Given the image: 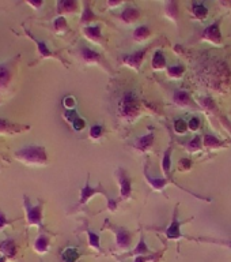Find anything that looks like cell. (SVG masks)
Returning <instances> with one entry per match:
<instances>
[{
    "label": "cell",
    "mask_w": 231,
    "mask_h": 262,
    "mask_svg": "<svg viewBox=\"0 0 231 262\" xmlns=\"http://www.w3.org/2000/svg\"><path fill=\"white\" fill-rule=\"evenodd\" d=\"M14 159L29 167H44L48 164V153L42 145H26L14 151Z\"/></svg>",
    "instance_id": "cell-1"
},
{
    "label": "cell",
    "mask_w": 231,
    "mask_h": 262,
    "mask_svg": "<svg viewBox=\"0 0 231 262\" xmlns=\"http://www.w3.org/2000/svg\"><path fill=\"white\" fill-rule=\"evenodd\" d=\"M203 67H201V79L204 81L206 85L212 86L214 89H219L222 85V79H227L228 78V70L224 63L216 59H208L203 61Z\"/></svg>",
    "instance_id": "cell-2"
},
{
    "label": "cell",
    "mask_w": 231,
    "mask_h": 262,
    "mask_svg": "<svg viewBox=\"0 0 231 262\" xmlns=\"http://www.w3.org/2000/svg\"><path fill=\"white\" fill-rule=\"evenodd\" d=\"M20 59V55L10 57L8 60L0 63V105L3 104L6 97L12 89V81H14V73L16 66Z\"/></svg>",
    "instance_id": "cell-3"
},
{
    "label": "cell",
    "mask_w": 231,
    "mask_h": 262,
    "mask_svg": "<svg viewBox=\"0 0 231 262\" xmlns=\"http://www.w3.org/2000/svg\"><path fill=\"white\" fill-rule=\"evenodd\" d=\"M95 194H102V195L105 196L106 202H108V209H109V210L114 212V210L117 209V204L120 200H114V198H112V196L109 195V192L106 191L101 183H98L95 187H93V186L90 184L89 176H87V179H86L85 186L81 188V195H79V202L76 204V208H82L83 205L87 204Z\"/></svg>",
    "instance_id": "cell-4"
},
{
    "label": "cell",
    "mask_w": 231,
    "mask_h": 262,
    "mask_svg": "<svg viewBox=\"0 0 231 262\" xmlns=\"http://www.w3.org/2000/svg\"><path fill=\"white\" fill-rule=\"evenodd\" d=\"M143 102L136 97L134 92H125L118 102V115L126 122H132L142 112Z\"/></svg>",
    "instance_id": "cell-5"
},
{
    "label": "cell",
    "mask_w": 231,
    "mask_h": 262,
    "mask_svg": "<svg viewBox=\"0 0 231 262\" xmlns=\"http://www.w3.org/2000/svg\"><path fill=\"white\" fill-rule=\"evenodd\" d=\"M22 29H23V36H26L28 38H30V40L36 44L37 47V53H38V57H37V60L34 61V63H32L33 64H36V63H38V61L44 60V59H57V60H60L63 64L68 66V61L65 60L64 57L61 56L60 52H55V51H52V49L49 48L48 44L45 42L44 40H40V38H37L34 34H33L30 30H29L24 25H22Z\"/></svg>",
    "instance_id": "cell-6"
},
{
    "label": "cell",
    "mask_w": 231,
    "mask_h": 262,
    "mask_svg": "<svg viewBox=\"0 0 231 262\" xmlns=\"http://www.w3.org/2000/svg\"><path fill=\"white\" fill-rule=\"evenodd\" d=\"M23 209L26 214V225L28 227H37L40 231H44L42 223V210H44V201L38 200V204L32 205L28 195H23Z\"/></svg>",
    "instance_id": "cell-7"
},
{
    "label": "cell",
    "mask_w": 231,
    "mask_h": 262,
    "mask_svg": "<svg viewBox=\"0 0 231 262\" xmlns=\"http://www.w3.org/2000/svg\"><path fill=\"white\" fill-rule=\"evenodd\" d=\"M76 55L81 57V60L85 63V64H99L102 66L106 71L112 73V69L108 64V61L105 60V57L102 56L101 53L94 51V49L89 48L87 45L81 44L76 48Z\"/></svg>",
    "instance_id": "cell-8"
},
{
    "label": "cell",
    "mask_w": 231,
    "mask_h": 262,
    "mask_svg": "<svg viewBox=\"0 0 231 262\" xmlns=\"http://www.w3.org/2000/svg\"><path fill=\"white\" fill-rule=\"evenodd\" d=\"M143 173H144V178H146L147 183L150 184L152 190H157V191H162L163 188L166 187L167 184L171 183V184H175L177 187H179L181 190H184V191H187L188 194H191V195L195 196V198H199V200H203V201H207V202H211V200H210V198H204V196H201V195H197V194H195V192L189 191V190H187V188H184V187H181V186H178V184L175 183L174 179H167V178H155V176L150 175V173H148V164H146V165H144V171H143Z\"/></svg>",
    "instance_id": "cell-9"
},
{
    "label": "cell",
    "mask_w": 231,
    "mask_h": 262,
    "mask_svg": "<svg viewBox=\"0 0 231 262\" xmlns=\"http://www.w3.org/2000/svg\"><path fill=\"white\" fill-rule=\"evenodd\" d=\"M106 227L110 231H113L114 235H116V247L118 250L125 251V250L130 249L131 242H132V232L131 231H128L124 227H117V225L112 224V223H109L108 219H106L105 224H104V228H106Z\"/></svg>",
    "instance_id": "cell-10"
},
{
    "label": "cell",
    "mask_w": 231,
    "mask_h": 262,
    "mask_svg": "<svg viewBox=\"0 0 231 262\" xmlns=\"http://www.w3.org/2000/svg\"><path fill=\"white\" fill-rule=\"evenodd\" d=\"M114 175H116V179H117L118 186H120V201L130 200L131 195H132V179L126 173L125 169L121 167L116 169Z\"/></svg>",
    "instance_id": "cell-11"
},
{
    "label": "cell",
    "mask_w": 231,
    "mask_h": 262,
    "mask_svg": "<svg viewBox=\"0 0 231 262\" xmlns=\"http://www.w3.org/2000/svg\"><path fill=\"white\" fill-rule=\"evenodd\" d=\"M189 220H178V209L175 208L174 212H173V217H171L170 225L165 229V236L169 241H178L181 237H187V235H183L181 233V225L187 224Z\"/></svg>",
    "instance_id": "cell-12"
},
{
    "label": "cell",
    "mask_w": 231,
    "mask_h": 262,
    "mask_svg": "<svg viewBox=\"0 0 231 262\" xmlns=\"http://www.w3.org/2000/svg\"><path fill=\"white\" fill-rule=\"evenodd\" d=\"M201 40L208 41L215 45L222 44V34H220V19L215 20L214 24L207 26L201 33Z\"/></svg>",
    "instance_id": "cell-13"
},
{
    "label": "cell",
    "mask_w": 231,
    "mask_h": 262,
    "mask_svg": "<svg viewBox=\"0 0 231 262\" xmlns=\"http://www.w3.org/2000/svg\"><path fill=\"white\" fill-rule=\"evenodd\" d=\"M28 130H30V126L28 124L14 123L10 122L8 119L0 118V135H15Z\"/></svg>",
    "instance_id": "cell-14"
},
{
    "label": "cell",
    "mask_w": 231,
    "mask_h": 262,
    "mask_svg": "<svg viewBox=\"0 0 231 262\" xmlns=\"http://www.w3.org/2000/svg\"><path fill=\"white\" fill-rule=\"evenodd\" d=\"M150 51V47H146V48L140 49V51H136L134 53H128L125 56L122 57L121 61L124 64L130 66L134 70L139 71L140 69V64H142V61L144 60V57H146V53Z\"/></svg>",
    "instance_id": "cell-15"
},
{
    "label": "cell",
    "mask_w": 231,
    "mask_h": 262,
    "mask_svg": "<svg viewBox=\"0 0 231 262\" xmlns=\"http://www.w3.org/2000/svg\"><path fill=\"white\" fill-rule=\"evenodd\" d=\"M173 101H174L178 106H181V108H188V110L192 111L199 110V105L193 102L191 94L183 89L175 90L174 94H173Z\"/></svg>",
    "instance_id": "cell-16"
},
{
    "label": "cell",
    "mask_w": 231,
    "mask_h": 262,
    "mask_svg": "<svg viewBox=\"0 0 231 262\" xmlns=\"http://www.w3.org/2000/svg\"><path fill=\"white\" fill-rule=\"evenodd\" d=\"M155 142V133L154 131H150L148 134L143 135V137H139L136 141L134 142L132 147L136 149V150L142 151V153H146L151 149V147L154 146Z\"/></svg>",
    "instance_id": "cell-17"
},
{
    "label": "cell",
    "mask_w": 231,
    "mask_h": 262,
    "mask_svg": "<svg viewBox=\"0 0 231 262\" xmlns=\"http://www.w3.org/2000/svg\"><path fill=\"white\" fill-rule=\"evenodd\" d=\"M151 250L148 249V246H147L146 243V239H144V235H140V239H139V243L138 246L135 247L132 251H130V253H125L122 254V255H116V258L117 259H124V258L126 257H140V255H150Z\"/></svg>",
    "instance_id": "cell-18"
},
{
    "label": "cell",
    "mask_w": 231,
    "mask_h": 262,
    "mask_svg": "<svg viewBox=\"0 0 231 262\" xmlns=\"http://www.w3.org/2000/svg\"><path fill=\"white\" fill-rule=\"evenodd\" d=\"M49 247H50V237L46 233L41 232L38 233V236L36 237V241L33 243V249L37 254H46L48 253Z\"/></svg>",
    "instance_id": "cell-19"
},
{
    "label": "cell",
    "mask_w": 231,
    "mask_h": 262,
    "mask_svg": "<svg viewBox=\"0 0 231 262\" xmlns=\"http://www.w3.org/2000/svg\"><path fill=\"white\" fill-rule=\"evenodd\" d=\"M16 251H18V246H16V242L11 237L0 242V253L3 257L14 258L16 255Z\"/></svg>",
    "instance_id": "cell-20"
},
{
    "label": "cell",
    "mask_w": 231,
    "mask_h": 262,
    "mask_svg": "<svg viewBox=\"0 0 231 262\" xmlns=\"http://www.w3.org/2000/svg\"><path fill=\"white\" fill-rule=\"evenodd\" d=\"M78 2L75 0H59L56 3V12L59 16H63V14H73L78 11Z\"/></svg>",
    "instance_id": "cell-21"
},
{
    "label": "cell",
    "mask_w": 231,
    "mask_h": 262,
    "mask_svg": "<svg viewBox=\"0 0 231 262\" xmlns=\"http://www.w3.org/2000/svg\"><path fill=\"white\" fill-rule=\"evenodd\" d=\"M171 153H173V135L170 138V145L167 146V149L163 151V157H162V171L165 173V178L167 179H173L170 175V168H171Z\"/></svg>",
    "instance_id": "cell-22"
},
{
    "label": "cell",
    "mask_w": 231,
    "mask_h": 262,
    "mask_svg": "<svg viewBox=\"0 0 231 262\" xmlns=\"http://www.w3.org/2000/svg\"><path fill=\"white\" fill-rule=\"evenodd\" d=\"M83 34L86 36V38H89V40L93 41V42H102V41H104L101 33V26H99V25L86 26V28H83Z\"/></svg>",
    "instance_id": "cell-23"
},
{
    "label": "cell",
    "mask_w": 231,
    "mask_h": 262,
    "mask_svg": "<svg viewBox=\"0 0 231 262\" xmlns=\"http://www.w3.org/2000/svg\"><path fill=\"white\" fill-rule=\"evenodd\" d=\"M118 18L124 20L125 24H134V22H136L140 18V11H139L138 8L128 7L118 15Z\"/></svg>",
    "instance_id": "cell-24"
},
{
    "label": "cell",
    "mask_w": 231,
    "mask_h": 262,
    "mask_svg": "<svg viewBox=\"0 0 231 262\" xmlns=\"http://www.w3.org/2000/svg\"><path fill=\"white\" fill-rule=\"evenodd\" d=\"M203 145L207 149H218V147L224 146L223 141H220L218 137H215L211 133H207V134H204V139H203Z\"/></svg>",
    "instance_id": "cell-25"
},
{
    "label": "cell",
    "mask_w": 231,
    "mask_h": 262,
    "mask_svg": "<svg viewBox=\"0 0 231 262\" xmlns=\"http://www.w3.org/2000/svg\"><path fill=\"white\" fill-rule=\"evenodd\" d=\"M192 14L195 18L200 20H204L208 15V8L206 7L204 3H197V2H193L192 3Z\"/></svg>",
    "instance_id": "cell-26"
},
{
    "label": "cell",
    "mask_w": 231,
    "mask_h": 262,
    "mask_svg": "<svg viewBox=\"0 0 231 262\" xmlns=\"http://www.w3.org/2000/svg\"><path fill=\"white\" fill-rule=\"evenodd\" d=\"M81 257V253L78 251L76 247H67L61 251V259L64 262H78Z\"/></svg>",
    "instance_id": "cell-27"
},
{
    "label": "cell",
    "mask_w": 231,
    "mask_h": 262,
    "mask_svg": "<svg viewBox=\"0 0 231 262\" xmlns=\"http://www.w3.org/2000/svg\"><path fill=\"white\" fill-rule=\"evenodd\" d=\"M85 232L87 233V237H89V246L91 249L97 250V251H101L104 253V250L101 247V241H99V235L95 232H93L90 228H85Z\"/></svg>",
    "instance_id": "cell-28"
},
{
    "label": "cell",
    "mask_w": 231,
    "mask_h": 262,
    "mask_svg": "<svg viewBox=\"0 0 231 262\" xmlns=\"http://www.w3.org/2000/svg\"><path fill=\"white\" fill-rule=\"evenodd\" d=\"M52 29L57 34H64V33L69 30L68 24H67V19H65L64 16H57L56 19H53Z\"/></svg>",
    "instance_id": "cell-29"
},
{
    "label": "cell",
    "mask_w": 231,
    "mask_h": 262,
    "mask_svg": "<svg viewBox=\"0 0 231 262\" xmlns=\"http://www.w3.org/2000/svg\"><path fill=\"white\" fill-rule=\"evenodd\" d=\"M94 19H97V16L94 15V12L91 11V7H90V4L87 2L83 3V11H82V16H81V25H83L86 28V25L90 24V22H93Z\"/></svg>",
    "instance_id": "cell-30"
},
{
    "label": "cell",
    "mask_w": 231,
    "mask_h": 262,
    "mask_svg": "<svg viewBox=\"0 0 231 262\" xmlns=\"http://www.w3.org/2000/svg\"><path fill=\"white\" fill-rule=\"evenodd\" d=\"M151 34V30L150 28L147 26V25H142V26H139V28L135 29L134 34H132V37H134L135 41H138V42H140V41H144L146 38H148Z\"/></svg>",
    "instance_id": "cell-31"
},
{
    "label": "cell",
    "mask_w": 231,
    "mask_h": 262,
    "mask_svg": "<svg viewBox=\"0 0 231 262\" xmlns=\"http://www.w3.org/2000/svg\"><path fill=\"white\" fill-rule=\"evenodd\" d=\"M166 67V57L163 55L162 51H155L152 55V69L154 70H161Z\"/></svg>",
    "instance_id": "cell-32"
},
{
    "label": "cell",
    "mask_w": 231,
    "mask_h": 262,
    "mask_svg": "<svg viewBox=\"0 0 231 262\" xmlns=\"http://www.w3.org/2000/svg\"><path fill=\"white\" fill-rule=\"evenodd\" d=\"M163 250H159L157 253L150 254V255H140V257H135V259L132 262H159L161 261V258L163 255Z\"/></svg>",
    "instance_id": "cell-33"
},
{
    "label": "cell",
    "mask_w": 231,
    "mask_h": 262,
    "mask_svg": "<svg viewBox=\"0 0 231 262\" xmlns=\"http://www.w3.org/2000/svg\"><path fill=\"white\" fill-rule=\"evenodd\" d=\"M199 104L204 111H207L210 114H214L216 111V104L211 97H199Z\"/></svg>",
    "instance_id": "cell-34"
},
{
    "label": "cell",
    "mask_w": 231,
    "mask_h": 262,
    "mask_svg": "<svg viewBox=\"0 0 231 262\" xmlns=\"http://www.w3.org/2000/svg\"><path fill=\"white\" fill-rule=\"evenodd\" d=\"M166 71H167V75L170 78H181L185 73V67L181 64H177V66H169L166 67Z\"/></svg>",
    "instance_id": "cell-35"
},
{
    "label": "cell",
    "mask_w": 231,
    "mask_h": 262,
    "mask_svg": "<svg viewBox=\"0 0 231 262\" xmlns=\"http://www.w3.org/2000/svg\"><path fill=\"white\" fill-rule=\"evenodd\" d=\"M201 145H203L201 137H200V135H196V137L192 138L191 142L187 145V150L191 151V153H196V151L201 149Z\"/></svg>",
    "instance_id": "cell-36"
},
{
    "label": "cell",
    "mask_w": 231,
    "mask_h": 262,
    "mask_svg": "<svg viewBox=\"0 0 231 262\" xmlns=\"http://www.w3.org/2000/svg\"><path fill=\"white\" fill-rule=\"evenodd\" d=\"M166 14L167 16H170L171 19H177L178 18V4L175 2L166 3Z\"/></svg>",
    "instance_id": "cell-37"
},
{
    "label": "cell",
    "mask_w": 231,
    "mask_h": 262,
    "mask_svg": "<svg viewBox=\"0 0 231 262\" xmlns=\"http://www.w3.org/2000/svg\"><path fill=\"white\" fill-rule=\"evenodd\" d=\"M19 219H14V220H10L7 219V214L3 212V210H0V232L3 231L4 228H7L8 225H12L15 221H18Z\"/></svg>",
    "instance_id": "cell-38"
},
{
    "label": "cell",
    "mask_w": 231,
    "mask_h": 262,
    "mask_svg": "<svg viewBox=\"0 0 231 262\" xmlns=\"http://www.w3.org/2000/svg\"><path fill=\"white\" fill-rule=\"evenodd\" d=\"M102 134H104V127L101 124H94V126H91V128H90V138L97 141V139L101 138Z\"/></svg>",
    "instance_id": "cell-39"
},
{
    "label": "cell",
    "mask_w": 231,
    "mask_h": 262,
    "mask_svg": "<svg viewBox=\"0 0 231 262\" xmlns=\"http://www.w3.org/2000/svg\"><path fill=\"white\" fill-rule=\"evenodd\" d=\"M63 106H64V111H73L76 108V100L73 96H65L63 98Z\"/></svg>",
    "instance_id": "cell-40"
},
{
    "label": "cell",
    "mask_w": 231,
    "mask_h": 262,
    "mask_svg": "<svg viewBox=\"0 0 231 262\" xmlns=\"http://www.w3.org/2000/svg\"><path fill=\"white\" fill-rule=\"evenodd\" d=\"M174 130L177 134H185L188 130V124L184 119H177L174 120Z\"/></svg>",
    "instance_id": "cell-41"
},
{
    "label": "cell",
    "mask_w": 231,
    "mask_h": 262,
    "mask_svg": "<svg viewBox=\"0 0 231 262\" xmlns=\"http://www.w3.org/2000/svg\"><path fill=\"white\" fill-rule=\"evenodd\" d=\"M196 241L208 242V243H214V245L226 246V247L231 249V242H228V241H219V239H212V237H199V239H196Z\"/></svg>",
    "instance_id": "cell-42"
},
{
    "label": "cell",
    "mask_w": 231,
    "mask_h": 262,
    "mask_svg": "<svg viewBox=\"0 0 231 262\" xmlns=\"http://www.w3.org/2000/svg\"><path fill=\"white\" fill-rule=\"evenodd\" d=\"M177 168H178V171H181V172L189 171V169L192 168V160L181 159L178 161V165H177Z\"/></svg>",
    "instance_id": "cell-43"
},
{
    "label": "cell",
    "mask_w": 231,
    "mask_h": 262,
    "mask_svg": "<svg viewBox=\"0 0 231 262\" xmlns=\"http://www.w3.org/2000/svg\"><path fill=\"white\" fill-rule=\"evenodd\" d=\"M78 116H79V115H78L76 110L64 111V112H63V118H64L65 122H68L69 124H72V123L75 122V119H76Z\"/></svg>",
    "instance_id": "cell-44"
},
{
    "label": "cell",
    "mask_w": 231,
    "mask_h": 262,
    "mask_svg": "<svg viewBox=\"0 0 231 262\" xmlns=\"http://www.w3.org/2000/svg\"><path fill=\"white\" fill-rule=\"evenodd\" d=\"M72 126V128L75 131H82V130H85V127H86V120L83 118H81V116H78L76 119H75V122L71 124Z\"/></svg>",
    "instance_id": "cell-45"
},
{
    "label": "cell",
    "mask_w": 231,
    "mask_h": 262,
    "mask_svg": "<svg viewBox=\"0 0 231 262\" xmlns=\"http://www.w3.org/2000/svg\"><path fill=\"white\" fill-rule=\"evenodd\" d=\"M200 124H201V120H200V118H197V116H193V118H191V120L188 122V128L192 131H196L200 128Z\"/></svg>",
    "instance_id": "cell-46"
},
{
    "label": "cell",
    "mask_w": 231,
    "mask_h": 262,
    "mask_svg": "<svg viewBox=\"0 0 231 262\" xmlns=\"http://www.w3.org/2000/svg\"><path fill=\"white\" fill-rule=\"evenodd\" d=\"M26 4L30 6V7L36 8V10H40V8L44 6V2H26Z\"/></svg>",
    "instance_id": "cell-47"
},
{
    "label": "cell",
    "mask_w": 231,
    "mask_h": 262,
    "mask_svg": "<svg viewBox=\"0 0 231 262\" xmlns=\"http://www.w3.org/2000/svg\"><path fill=\"white\" fill-rule=\"evenodd\" d=\"M108 6H109V7H117V6H121V3H120V2H117V3H113V2H108Z\"/></svg>",
    "instance_id": "cell-48"
},
{
    "label": "cell",
    "mask_w": 231,
    "mask_h": 262,
    "mask_svg": "<svg viewBox=\"0 0 231 262\" xmlns=\"http://www.w3.org/2000/svg\"><path fill=\"white\" fill-rule=\"evenodd\" d=\"M6 261H7V258L2 255V257H0V262H6Z\"/></svg>",
    "instance_id": "cell-49"
}]
</instances>
